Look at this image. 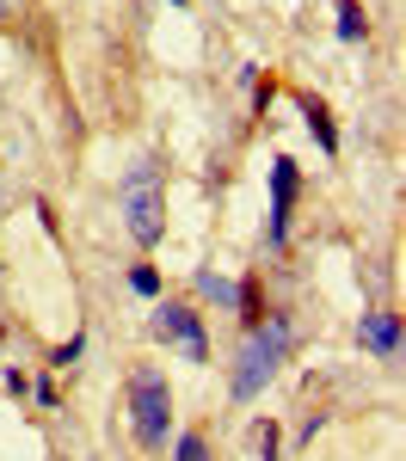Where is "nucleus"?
I'll return each instance as SVG.
<instances>
[{"label":"nucleus","instance_id":"f257e3e1","mask_svg":"<svg viewBox=\"0 0 406 461\" xmlns=\"http://www.w3.org/2000/svg\"><path fill=\"white\" fill-rule=\"evenodd\" d=\"M117 210H123V234L142 252L167 240V167H160V154L130 160V173L117 178Z\"/></svg>","mask_w":406,"mask_h":461},{"label":"nucleus","instance_id":"f03ea898","mask_svg":"<svg viewBox=\"0 0 406 461\" xmlns=\"http://www.w3.org/2000/svg\"><path fill=\"white\" fill-rule=\"evenodd\" d=\"M290 339H295L290 314H265L258 326H247V345H240V357H234V375H228V393H234L240 406H247V400H258V393H265V382L284 369Z\"/></svg>","mask_w":406,"mask_h":461},{"label":"nucleus","instance_id":"7ed1b4c3","mask_svg":"<svg viewBox=\"0 0 406 461\" xmlns=\"http://www.w3.org/2000/svg\"><path fill=\"white\" fill-rule=\"evenodd\" d=\"M130 430H136V443H142L148 456L167 449V430H173V382L154 363H136L130 369Z\"/></svg>","mask_w":406,"mask_h":461},{"label":"nucleus","instance_id":"20e7f679","mask_svg":"<svg viewBox=\"0 0 406 461\" xmlns=\"http://www.w3.org/2000/svg\"><path fill=\"white\" fill-rule=\"evenodd\" d=\"M148 332H154L160 345H173V351H185L191 363H210L203 314H197L191 302H154V314H148Z\"/></svg>","mask_w":406,"mask_h":461},{"label":"nucleus","instance_id":"39448f33","mask_svg":"<svg viewBox=\"0 0 406 461\" xmlns=\"http://www.w3.org/2000/svg\"><path fill=\"white\" fill-rule=\"evenodd\" d=\"M271 215H265V247L284 252L290 247V215H295V197H302V167H295L290 154H277L271 160Z\"/></svg>","mask_w":406,"mask_h":461},{"label":"nucleus","instance_id":"423d86ee","mask_svg":"<svg viewBox=\"0 0 406 461\" xmlns=\"http://www.w3.org/2000/svg\"><path fill=\"white\" fill-rule=\"evenodd\" d=\"M357 345L375 351L382 363H394V357H401V314H382V308L364 314V320H357Z\"/></svg>","mask_w":406,"mask_h":461},{"label":"nucleus","instance_id":"0eeeda50","mask_svg":"<svg viewBox=\"0 0 406 461\" xmlns=\"http://www.w3.org/2000/svg\"><path fill=\"white\" fill-rule=\"evenodd\" d=\"M295 111H302V123H308V136L320 142V154H338V130H332V111L314 99V93H295Z\"/></svg>","mask_w":406,"mask_h":461},{"label":"nucleus","instance_id":"6e6552de","mask_svg":"<svg viewBox=\"0 0 406 461\" xmlns=\"http://www.w3.org/2000/svg\"><path fill=\"white\" fill-rule=\"evenodd\" d=\"M191 289H197L203 302H216V308H234V295H240V284H228L221 271H210V265H203V271L191 277Z\"/></svg>","mask_w":406,"mask_h":461},{"label":"nucleus","instance_id":"1a4fd4ad","mask_svg":"<svg viewBox=\"0 0 406 461\" xmlns=\"http://www.w3.org/2000/svg\"><path fill=\"white\" fill-rule=\"evenodd\" d=\"M332 32H338V43H364L369 37L364 6H357V0H338V25H332Z\"/></svg>","mask_w":406,"mask_h":461},{"label":"nucleus","instance_id":"9d476101","mask_svg":"<svg viewBox=\"0 0 406 461\" xmlns=\"http://www.w3.org/2000/svg\"><path fill=\"white\" fill-rule=\"evenodd\" d=\"M173 461H210V437L203 430H185L179 443H173Z\"/></svg>","mask_w":406,"mask_h":461},{"label":"nucleus","instance_id":"9b49d317","mask_svg":"<svg viewBox=\"0 0 406 461\" xmlns=\"http://www.w3.org/2000/svg\"><path fill=\"white\" fill-rule=\"evenodd\" d=\"M80 351H86V332H68V339L50 351V369H74V363H80Z\"/></svg>","mask_w":406,"mask_h":461},{"label":"nucleus","instance_id":"f8f14e48","mask_svg":"<svg viewBox=\"0 0 406 461\" xmlns=\"http://www.w3.org/2000/svg\"><path fill=\"white\" fill-rule=\"evenodd\" d=\"M130 289H136L142 302H154V295H160V271H154V265H136V271H130Z\"/></svg>","mask_w":406,"mask_h":461},{"label":"nucleus","instance_id":"ddd939ff","mask_svg":"<svg viewBox=\"0 0 406 461\" xmlns=\"http://www.w3.org/2000/svg\"><path fill=\"white\" fill-rule=\"evenodd\" d=\"M277 456H284V437L271 419H258V461H277Z\"/></svg>","mask_w":406,"mask_h":461},{"label":"nucleus","instance_id":"4468645a","mask_svg":"<svg viewBox=\"0 0 406 461\" xmlns=\"http://www.w3.org/2000/svg\"><path fill=\"white\" fill-rule=\"evenodd\" d=\"M0 388L13 393V400H32V375H25V369L13 363V369H0Z\"/></svg>","mask_w":406,"mask_h":461},{"label":"nucleus","instance_id":"2eb2a0df","mask_svg":"<svg viewBox=\"0 0 406 461\" xmlns=\"http://www.w3.org/2000/svg\"><path fill=\"white\" fill-rule=\"evenodd\" d=\"M32 400H37V406H56L62 393H56V382H50V375H43V382H32Z\"/></svg>","mask_w":406,"mask_h":461},{"label":"nucleus","instance_id":"dca6fc26","mask_svg":"<svg viewBox=\"0 0 406 461\" xmlns=\"http://www.w3.org/2000/svg\"><path fill=\"white\" fill-rule=\"evenodd\" d=\"M271 99H277V86H271V80H265V86H253V117H265V111H271Z\"/></svg>","mask_w":406,"mask_h":461},{"label":"nucleus","instance_id":"f3484780","mask_svg":"<svg viewBox=\"0 0 406 461\" xmlns=\"http://www.w3.org/2000/svg\"><path fill=\"white\" fill-rule=\"evenodd\" d=\"M19 6H25V0H0V19H13V13H19Z\"/></svg>","mask_w":406,"mask_h":461},{"label":"nucleus","instance_id":"a211bd4d","mask_svg":"<svg viewBox=\"0 0 406 461\" xmlns=\"http://www.w3.org/2000/svg\"><path fill=\"white\" fill-rule=\"evenodd\" d=\"M173 6H185V0H173Z\"/></svg>","mask_w":406,"mask_h":461}]
</instances>
